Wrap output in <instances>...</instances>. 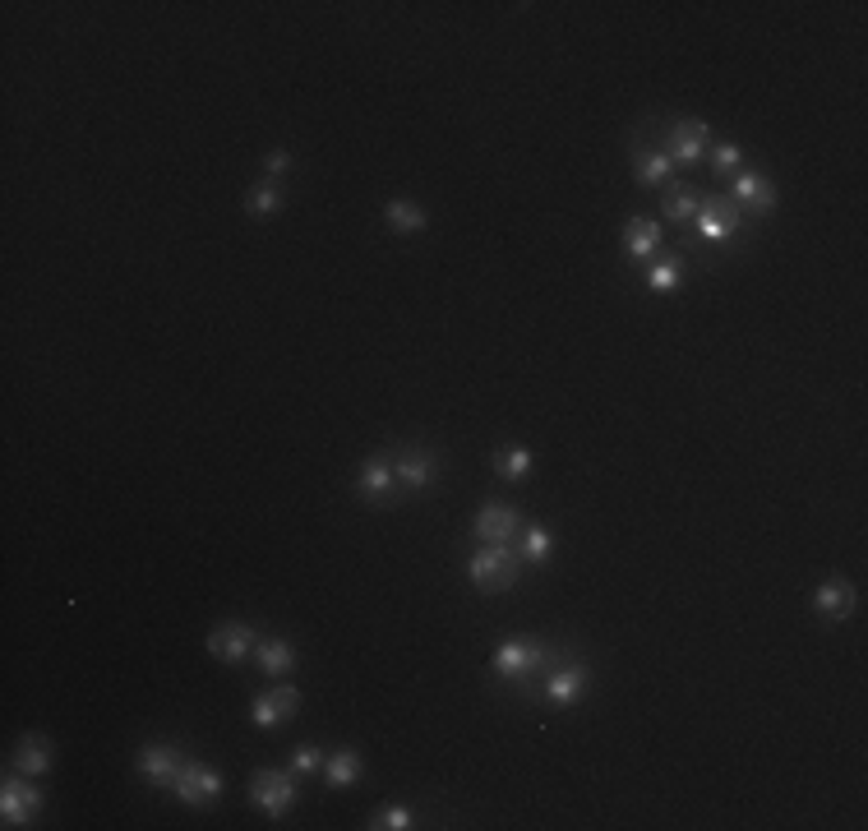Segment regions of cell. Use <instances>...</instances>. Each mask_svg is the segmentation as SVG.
Wrapping results in <instances>:
<instances>
[{"instance_id": "obj_1", "label": "cell", "mask_w": 868, "mask_h": 831, "mask_svg": "<svg viewBox=\"0 0 868 831\" xmlns=\"http://www.w3.org/2000/svg\"><path fill=\"white\" fill-rule=\"evenodd\" d=\"M467 578L476 582V587H481V591L513 587V582H518V554H513V545H508V541H499V545H485L481 554H471Z\"/></svg>"}, {"instance_id": "obj_2", "label": "cell", "mask_w": 868, "mask_h": 831, "mask_svg": "<svg viewBox=\"0 0 868 831\" xmlns=\"http://www.w3.org/2000/svg\"><path fill=\"white\" fill-rule=\"evenodd\" d=\"M495 670L508 679H527L536 670H555V656L545 647H536V642H504L495 651Z\"/></svg>"}, {"instance_id": "obj_3", "label": "cell", "mask_w": 868, "mask_h": 831, "mask_svg": "<svg viewBox=\"0 0 868 831\" xmlns=\"http://www.w3.org/2000/svg\"><path fill=\"white\" fill-rule=\"evenodd\" d=\"M250 799L259 808H264L268 818H287V808L296 804V781H291L287 771H259L254 776V785H250Z\"/></svg>"}, {"instance_id": "obj_4", "label": "cell", "mask_w": 868, "mask_h": 831, "mask_svg": "<svg viewBox=\"0 0 868 831\" xmlns=\"http://www.w3.org/2000/svg\"><path fill=\"white\" fill-rule=\"evenodd\" d=\"M37 808H42V799H37V790L28 785L24 771L5 776V785H0V818H5V827H28Z\"/></svg>"}, {"instance_id": "obj_5", "label": "cell", "mask_w": 868, "mask_h": 831, "mask_svg": "<svg viewBox=\"0 0 868 831\" xmlns=\"http://www.w3.org/2000/svg\"><path fill=\"white\" fill-rule=\"evenodd\" d=\"M171 790H176V799H185V804H208V799L222 795V776H217L213 767H204V762H181Z\"/></svg>"}, {"instance_id": "obj_6", "label": "cell", "mask_w": 868, "mask_h": 831, "mask_svg": "<svg viewBox=\"0 0 868 831\" xmlns=\"http://www.w3.org/2000/svg\"><path fill=\"white\" fill-rule=\"evenodd\" d=\"M296 707H301V693H296L291 684H282V688H273V693H264V698L250 702V721L259 725V730H273V725L291 721Z\"/></svg>"}, {"instance_id": "obj_7", "label": "cell", "mask_w": 868, "mask_h": 831, "mask_svg": "<svg viewBox=\"0 0 868 831\" xmlns=\"http://www.w3.org/2000/svg\"><path fill=\"white\" fill-rule=\"evenodd\" d=\"M670 162H684V167H698L707 157V121H675L670 125Z\"/></svg>"}, {"instance_id": "obj_8", "label": "cell", "mask_w": 868, "mask_h": 831, "mask_svg": "<svg viewBox=\"0 0 868 831\" xmlns=\"http://www.w3.org/2000/svg\"><path fill=\"white\" fill-rule=\"evenodd\" d=\"M522 527L518 508L508 504H485L481 513H476V522H471V536H481V541L499 545V541H513V531Z\"/></svg>"}, {"instance_id": "obj_9", "label": "cell", "mask_w": 868, "mask_h": 831, "mask_svg": "<svg viewBox=\"0 0 868 831\" xmlns=\"http://www.w3.org/2000/svg\"><path fill=\"white\" fill-rule=\"evenodd\" d=\"M693 227H698L702 241H730L739 231V208H725L721 199H707V204L693 213Z\"/></svg>"}, {"instance_id": "obj_10", "label": "cell", "mask_w": 868, "mask_h": 831, "mask_svg": "<svg viewBox=\"0 0 868 831\" xmlns=\"http://www.w3.org/2000/svg\"><path fill=\"white\" fill-rule=\"evenodd\" d=\"M250 647H254L250 624H217L213 633H208V651H213L217 661H227V665L245 661V656H250Z\"/></svg>"}, {"instance_id": "obj_11", "label": "cell", "mask_w": 868, "mask_h": 831, "mask_svg": "<svg viewBox=\"0 0 868 831\" xmlns=\"http://www.w3.org/2000/svg\"><path fill=\"white\" fill-rule=\"evenodd\" d=\"M582 693H587V665L559 661L555 670H550V679H545V698L559 702V707H568V702H578Z\"/></svg>"}, {"instance_id": "obj_12", "label": "cell", "mask_w": 868, "mask_h": 831, "mask_svg": "<svg viewBox=\"0 0 868 831\" xmlns=\"http://www.w3.org/2000/svg\"><path fill=\"white\" fill-rule=\"evenodd\" d=\"M730 199H735L739 208H753V213H772L776 185L767 181V176H758V171H744V176H735V185H730Z\"/></svg>"}, {"instance_id": "obj_13", "label": "cell", "mask_w": 868, "mask_h": 831, "mask_svg": "<svg viewBox=\"0 0 868 831\" xmlns=\"http://www.w3.org/2000/svg\"><path fill=\"white\" fill-rule=\"evenodd\" d=\"M393 476H398L407 490H425L434 476V458L425 453V448H402L398 462H393Z\"/></svg>"}, {"instance_id": "obj_14", "label": "cell", "mask_w": 868, "mask_h": 831, "mask_svg": "<svg viewBox=\"0 0 868 831\" xmlns=\"http://www.w3.org/2000/svg\"><path fill=\"white\" fill-rule=\"evenodd\" d=\"M139 771H144L153 785H171L176 771H181V758H176V748H167V744H148L144 753H139Z\"/></svg>"}, {"instance_id": "obj_15", "label": "cell", "mask_w": 868, "mask_h": 831, "mask_svg": "<svg viewBox=\"0 0 868 831\" xmlns=\"http://www.w3.org/2000/svg\"><path fill=\"white\" fill-rule=\"evenodd\" d=\"M51 767V744L42 735H24L19 739V753H14V771H24L28 781H37V776H47Z\"/></svg>"}, {"instance_id": "obj_16", "label": "cell", "mask_w": 868, "mask_h": 831, "mask_svg": "<svg viewBox=\"0 0 868 831\" xmlns=\"http://www.w3.org/2000/svg\"><path fill=\"white\" fill-rule=\"evenodd\" d=\"M813 605H818L827 619L855 615V587H850V582H822L818 596H813Z\"/></svg>"}, {"instance_id": "obj_17", "label": "cell", "mask_w": 868, "mask_h": 831, "mask_svg": "<svg viewBox=\"0 0 868 831\" xmlns=\"http://www.w3.org/2000/svg\"><path fill=\"white\" fill-rule=\"evenodd\" d=\"M624 241H628V254L633 259H651L656 254V245H661V222H651V217H633L624 231Z\"/></svg>"}, {"instance_id": "obj_18", "label": "cell", "mask_w": 868, "mask_h": 831, "mask_svg": "<svg viewBox=\"0 0 868 831\" xmlns=\"http://www.w3.org/2000/svg\"><path fill=\"white\" fill-rule=\"evenodd\" d=\"M356 490H361L365 499H384L388 490H398V476H393V462H384V458L365 462V471H361V481H356Z\"/></svg>"}, {"instance_id": "obj_19", "label": "cell", "mask_w": 868, "mask_h": 831, "mask_svg": "<svg viewBox=\"0 0 868 831\" xmlns=\"http://www.w3.org/2000/svg\"><path fill=\"white\" fill-rule=\"evenodd\" d=\"M254 656L264 665V675H287L291 665H296V651H291V642H282V638H259L254 642Z\"/></svg>"}, {"instance_id": "obj_20", "label": "cell", "mask_w": 868, "mask_h": 831, "mask_svg": "<svg viewBox=\"0 0 868 831\" xmlns=\"http://www.w3.org/2000/svg\"><path fill=\"white\" fill-rule=\"evenodd\" d=\"M356 776H361V758H356L351 748H338V753H333V758L324 762V781L333 785V790H342V785H351V781H356Z\"/></svg>"}, {"instance_id": "obj_21", "label": "cell", "mask_w": 868, "mask_h": 831, "mask_svg": "<svg viewBox=\"0 0 868 831\" xmlns=\"http://www.w3.org/2000/svg\"><path fill=\"white\" fill-rule=\"evenodd\" d=\"M384 217H388V227L398 231V236H416V231L425 227V213L416 204H407V199H393V204L384 208Z\"/></svg>"}, {"instance_id": "obj_22", "label": "cell", "mask_w": 868, "mask_h": 831, "mask_svg": "<svg viewBox=\"0 0 868 831\" xmlns=\"http://www.w3.org/2000/svg\"><path fill=\"white\" fill-rule=\"evenodd\" d=\"M670 167H675V162H670L665 148H642L638 153V181L642 185H661L665 176H670Z\"/></svg>"}, {"instance_id": "obj_23", "label": "cell", "mask_w": 868, "mask_h": 831, "mask_svg": "<svg viewBox=\"0 0 868 831\" xmlns=\"http://www.w3.org/2000/svg\"><path fill=\"white\" fill-rule=\"evenodd\" d=\"M693 213H698V190L693 185H675L665 194V217L670 222H693Z\"/></svg>"}, {"instance_id": "obj_24", "label": "cell", "mask_w": 868, "mask_h": 831, "mask_svg": "<svg viewBox=\"0 0 868 831\" xmlns=\"http://www.w3.org/2000/svg\"><path fill=\"white\" fill-rule=\"evenodd\" d=\"M527 467H531V453L522 444H504L495 453V471L499 476H508V481H518V476H527Z\"/></svg>"}, {"instance_id": "obj_25", "label": "cell", "mask_w": 868, "mask_h": 831, "mask_svg": "<svg viewBox=\"0 0 868 831\" xmlns=\"http://www.w3.org/2000/svg\"><path fill=\"white\" fill-rule=\"evenodd\" d=\"M245 208L250 213H259V217H268V213H278L282 208V194H278V185L273 181H264V185H254L250 194H245Z\"/></svg>"}, {"instance_id": "obj_26", "label": "cell", "mask_w": 868, "mask_h": 831, "mask_svg": "<svg viewBox=\"0 0 868 831\" xmlns=\"http://www.w3.org/2000/svg\"><path fill=\"white\" fill-rule=\"evenodd\" d=\"M675 282H679V259H651V268H647L651 291H670Z\"/></svg>"}, {"instance_id": "obj_27", "label": "cell", "mask_w": 868, "mask_h": 831, "mask_svg": "<svg viewBox=\"0 0 868 831\" xmlns=\"http://www.w3.org/2000/svg\"><path fill=\"white\" fill-rule=\"evenodd\" d=\"M550 550H555V536H550L545 527H527V559L531 564H545Z\"/></svg>"}, {"instance_id": "obj_28", "label": "cell", "mask_w": 868, "mask_h": 831, "mask_svg": "<svg viewBox=\"0 0 868 831\" xmlns=\"http://www.w3.org/2000/svg\"><path fill=\"white\" fill-rule=\"evenodd\" d=\"M739 162H744V148H739V144H716V153H712V167L721 171V176H725V171H730V167H739Z\"/></svg>"}, {"instance_id": "obj_29", "label": "cell", "mask_w": 868, "mask_h": 831, "mask_svg": "<svg viewBox=\"0 0 868 831\" xmlns=\"http://www.w3.org/2000/svg\"><path fill=\"white\" fill-rule=\"evenodd\" d=\"M374 827H388V831L411 827V808H384V813L374 818Z\"/></svg>"}, {"instance_id": "obj_30", "label": "cell", "mask_w": 868, "mask_h": 831, "mask_svg": "<svg viewBox=\"0 0 868 831\" xmlns=\"http://www.w3.org/2000/svg\"><path fill=\"white\" fill-rule=\"evenodd\" d=\"M296 771H324V758H319V748H314V744H301V748H296Z\"/></svg>"}, {"instance_id": "obj_31", "label": "cell", "mask_w": 868, "mask_h": 831, "mask_svg": "<svg viewBox=\"0 0 868 831\" xmlns=\"http://www.w3.org/2000/svg\"><path fill=\"white\" fill-rule=\"evenodd\" d=\"M264 171H268V176H282V171H291V153H287V148H273V153L264 157Z\"/></svg>"}]
</instances>
